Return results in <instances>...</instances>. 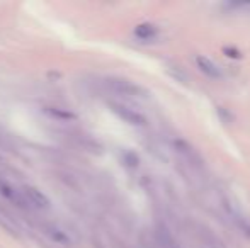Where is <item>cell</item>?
<instances>
[{
	"label": "cell",
	"instance_id": "cell-2",
	"mask_svg": "<svg viewBox=\"0 0 250 248\" xmlns=\"http://www.w3.org/2000/svg\"><path fill=\"white\" fill-rule=\"evenodd\" d=\"M105 85L112 90L114 94H119V95L126 97V99H146L148 94L143 87H140L138 83L131 82V80L126 78H119V76H111V78L105 80Z\"/></svg>",
	"mask_w": 250,
	"mask_h": 248
},
{
	"label": "cell",
	"instance_id": "cell-9",
	"mask_svg": "<svg viewBox=\"0 0 250 248\" xmlns=\"http://www.w3.org/2000/svg\"><path fill=\"white\" fill-rule=\"evenodd\" d=\"M157 34H158V29L153 26V24H140V26H136V29H135V36L142 41L155 39Z\"/></svg>",
	"mask_w": 250,
	"mask_h": 248
},
{
	"label": "cell",
	"instance_id": "cell-1",
	"mask_svg": "<svg viewBox=\"0 0 250 248\" xmlns=\"http://www.w3.org/2000/svg\"><path fill=\"white\" fill-rule=\"evenodd\" d=\"M220 202H221V208H223L225 214L228 216V219H230L244 235L250 236V218L247 216V212L242 209V206L238 204L235 199H231L230 195H221Z\"/></svg>",
	"mask_w": 250,
	"mask_h": 248
},
{
	"label": "cell",
	"instance_id": "cell-7",
	"mask_svg": "<svg viewBox=\"0 0 250 248\" xmlns=\"http://www.w3.org/2000/svg\"><path fill=\"white\" fill-rule=\"evenodd\" d=\"M194 61H196V66H198V68L204 73V75L209 76V78L220 80V78H223V76H225L223 68H221V66L218 65L216 61L211 60V58L203 57V55H198V57L194 58Z\"/></svg>",
	"mask_w": 250,
	"mask_h": 248
},
{
	"label": "cell",
	"instance_id": "cell-12",
	"mask_svg": "<svg viewBox=\"0 0 250 248\" xmlns=\"http://www.w3.org/2000/svg\"><path fill=\"white\" fill-rule=\"evenodd\" d=\"M209 248H214V247H209Z\"/></svg>",
	"mask_w": 250,
	"mask_h": 248
},
{
	"label": "cell",
	"instance_id": "cell-6",
	"mask_svg": "<svg viewBox=\"0 0 250 248\" xmlns=\"http://www.w3.org/2000/svg\"><path fill=\"white\" fill-rule=\"evenodd\" d=\"M0 195H2L5 201H9L10 204L17 206L21 209H29V206L26 204V199L22 195V191L16 189L12 184L5 182V180H0Z\"/></svg>",
	"mask_w": 250,
	"mask_h": 248
},
{
	"label": "cell",
	"instance_id": "cell-5",
	"mask_svg": "<svg viewBox=\"0 0 250 248\" xmlns=\"http://www.w3.org/2000/svg\"><path fill=\"white\" fill-rule=\"evenodd\" d=\"M22 195H24V199H26V204L29 206L31 209H41V211H43V209L50 208V204H51L48 195L36 187H31V186L24 187Z\"/></svg>",
	"mask_w": 250,
	"mask_h": 248
},
{
	"label": "cell",
	"instance_id": "cell-8",
	"mask_svg": "<svg viewBox=\"0 0 250 248\" xmlns=\"http://www.w3.org/2000/svg\"><path fill=\"white\" fill-rule=\"evenodd\" d=\"M43 231L51 242L58 243V245H63V247L72 245V236H70V233L66 231V229H63L60 225H56V223H46V225L43 226Z\"/></svg>",
	"mask_w": 250,
	"mask_h": 248
},
{
	"label": "cell",
	"instance_id": "cell-11",
	"mask_svg": "<svg viewBox=\"0 0 250 248\" xmlns=\"http://www.w3.org/2000/svg\"><path fill=\"white\" fill-rule=\"evenodd\" d=\"M44 113L50 114L51 117H55V119H72V114L70 113H65V111L58 109V107H44Z\"/></svg>",
	"mask_w": 250,
	"mask_h": 248
},
{
	"label": "cell",
	"instance_id": "cell-3",
	"mask_svg": "<svg viewBox=\"0 0 250 248\" xmlns=\"http://www.w3.org/2000/svg\"><path fill=\"white\" fill-rule=\"evenodd\" d=\"M174 152L177 153L179 160H181L189 170H192L194 173H199L201 175V172H203V169H204V163H203V160H201L199 153L196 152L188 141H184V139H175Z\"/></svg>",
	"mask_w": 250,
	"mask_h": 248
},
{
	"label": "cell",
	"instance_id": "cell-10",
	"mask_svg": "<svg viewBox=\"0 0 250 248\" xmlns=\"http://www.w3.org/2000/svg\"><path fill=\"white\" fill-rule=\"evenodd\" d=\"M157 238H158V243H160L162 248H181L175 238L170 235L167 228H158L157 229Z\"/></svg>",
	"mask_w": 250,
	"mask_h": 248
},
{
	"label": "cell",
	"instance_id": "cell-4",
	"mask_svg": "<svg viewBox=\"0 0 250 248\" xmlns=\"http://www.w3.org/2000/svg\"><path fill=\"white\" fill-rule=\"evenodd\" d=\"M109 107H111L112 113H114L121 121H125V123H128L131 126H136V128H143V126H146V117L143 116L140 111L129 107L128 104L111 102V104H109Z\"/></svg>",
	"mask_w": 250,
	"mask_h": 248
}]
</instances>
